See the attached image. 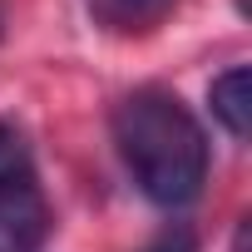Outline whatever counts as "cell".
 Returning <instances> with one entry per match:
<instances>
[{
    "mask_svg": "<svg viewBox=\"0 0 252 252\" xmlns=\"http://www.w3.org/2000/svg\"><path fill=\"white\" fill-rule=\"evenodd\" d=\"M114 144L144 198L183 208L208 178V139L198 119L168 89H134L114 109Z\"/></svg>",
    "mask_w": 252,
    "mask_h": 252,
    "instance_id": "6da1fadb",
    "label": "cell"
},
{
    "mask_svg": "<svg viewBox=\"0 0 252 252\" xmlns=\"http://www.w3.org/2000/svg\"><path fill=\"white\" fill-rule=\"evenodd\" d=\"M45 227H50V213L35 178L0 188V252H35L45 242Z\"/></svg>",
    "mask_w": 252,
    "mask_h": 252,
    "instance_id": "7a4b0ae2",
    "label": "cell"
},
{
    "mask_svg": "<svg viewBox=\"0 0 252 252\" xmlns=\"http://www.w3.org/2000/svg\"><path fill=\"white\" fill-rule=\"evenodd\" d=\"M208 104H213V119L232 139H247V129H252V74H247V64L222 69L208 84Z\"/></svg>",
    "mask_w": 252,
    "mask_h": 252,
    "instance_id": "3957f363",
    "label": "cell"
},
{
    "mask_svg": "<svg viewBox=\"0 0 252 252\" xmlns=\"http://www.w3.org/2000/svg\"><path fill=\"white\" fill-rule=\"evenodd\" d=\"M173 5H178V0H89V15L104 30L134 35V30H154Z\"/></svg>",
    "mask_w": 252,
    "mask_h": 252,
    "instance_id": "277c9868",
    "label": "cell"
},
{
    "mask_svg": "<svg viewBox=\"0 0 252 252\" xmlns=\"http://www.w3.org/2000/svg\"><path fill=\"white\" fill-rule=\"evenodd\" d=\"M30 178V158H25V144L15 129H5L0 124V188H10V183H25Z\"/></svg>",
    "mask_w": 252,
    "mask_h": 252,
    "instance_id": "5b68a950",
    "label": "cell"
},
{
    "mask_svg": "<svg viewBox=\"0 0 252 252\" xmlns=\"http://www.w3.org/2000/svg\"><path fill=\"white\" fill-rule=\"evenodd\" d=\"M144 252H198V237H193V227H183V222H173V227H163Z\"/></svg>",
    "mask_w": 252,
    "mask_h": 252,
    "instance_id": "8992f818",
    "label": "cell"
}]
</instances>
